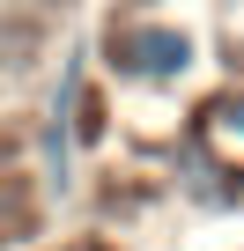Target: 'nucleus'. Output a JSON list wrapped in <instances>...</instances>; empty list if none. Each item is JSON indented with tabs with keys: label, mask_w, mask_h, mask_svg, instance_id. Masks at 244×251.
I'll return each instance as SVG.
<instances>
[{
	"label": "nucleus",
	"mask_w": 244,
	"mask_h": 251,
	"mask_svg": "<svg viewBox=\"0 0 244 251\" xmlns=\"http://www.w3.org/2000/svg\"><path fill=\"white\" fill-rule=\"evenodd\" d=\"M104 59L126 74V81L170 89V81H185V74H192L200 45H192V30H178V23H126V30L104 45Z\"/></svg>",
	"instance_id": "obj_1"
},
{
	"label": "nucleus",
	"mask_w": 244,
	"mask_h": 251,
	"mask_svg": "<svg viewBox=\"0 0 244 251\" xmlns=\"http://www.w3.org/2000/svg\"><path fill=\"white\" fill-rule=\"evenodd\" d=\"M237 192H244V96L229 89V96H215V103H200L192 111V133H185Z\"/></svg>",
	"instance_id": "obj_2"
},
{
	"label": "nucleus",
	"mask_w": 244,
	"mask_h": 251,
	"mask_svg": "<svg viewBox=\"0 0 244 251\" xmlns=\"http://www.w3.org/2000/svg\"><path fill=\"white\" fill-rule=\"evenodd\" d=\"M45 251H118V244H104V236H74V244H45Z\"/></svg>",
	"instance_id": "obj_3"
}]
</instances>
